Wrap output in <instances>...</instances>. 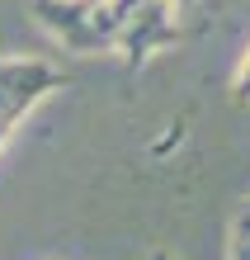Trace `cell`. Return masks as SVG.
<instances>
[{
    "label": "cell",
    "instance_id": "1",
    "mask_svg": "<svg viewBox=\"0 0 250 260\" xmlns=\"http://www.w3.org/2000/svg\"><path fill=\"white\" fill-rule=\"evenodd\" d=\"M128 14H132V0H33V19L66 52H81V57L118 52Z\"/></svg>",
    "mask_w": 250,
    "mask_h": 260
},
{
    "label": "cell",
    "instance_id": "2",
    "mask_svg": "<svg viewBox=\"0 0 250 260\" xmlns=\"http://www.w3.org/2000/svg\"><path fill=\"white\" fill-rule=\"evenodd\" d=\"M61 76L43 57H0V147L48 95H57Z\"/></svg>",
    "mask_w": 250,
    "mask_h": 260
},
{
    "label": "cell",
    "instance_id": "3",
    "mask_svg": "<svg viewBox=\"0 0 250 260\" xmlns=\"http://www.w3.org/2000/svg\"><path fill=\"white\" fill-rule=\"evenodd\" d=\"M180 10L170 0H132V14L123 24V43H118V57L128 67H147L151 57L170 52L180 43Z\"/></svg>",
    "mask_w": 250,
    "mask_h": 260
},
{
    "label": "cell",
    "instance_id": "4",
    "mask_svg": "<svg viewBox=\"0 0 250 260\" xmlns=\"http://www.w3.org/2000/svg\"><path fill=\"white\" fill-rule=\"evenodd\" d=\"M231 104H236V109H245V104H250V48H245V57H241L236 76H231Z\"/></svg>",
    "mask_w": 250,
    "mask_h": 260
},
{
    "label": "cell",
    "instance_id": "5",
    "mask_svg": "<svg viewBox=\"0 0 250 260\" xmlns=\"http://www.w3.org/2000/svg\"><path fill=\"white\" fill-rule=\"evenodd\" d=\"M227 260H250V218L241 213L236 227H231V255Z\"/></svg>",
    "mask_w": 250,
    "mask_h": 260
},
{
    "label": "cell",
    "instance_id": "6",
    "mask_svg": "<svg viewBox=\"0 0 250 260\" xmlns=\"http://www.w3.org/2000/svg\"><path fill=\"white\" fill-rule=\"evenodd\" d=\"M170 5H175V10H184V5H194V0H170Z\"/></svg>",
    "mask_w": 250,
    "mask_h": 260
},
{
    "label": "cell",
    "instance_id": "7",
    "mask_svg": "<svg viewBox=\"0 0 250 260\" xmlns=\"http://www.w3.org/2000/svg\"><path fill=\"white\" fill-rule=\"evenodd\" d=\"M241 213H245V218H250V199H245V208H241Z\"/></svg>",
    "mask_w": 250,
    "mask_h": 260
}]
</instances>
